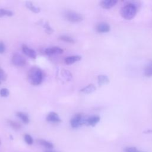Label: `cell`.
<instances>
[{
  "mask_svg": "<svg viewBox=\"0 0 152 152\" xmlns=\"http://www.w3.org/2000/svg\"><path fill=\"white\" fill-rule=\"evenodd\" d=\"M12 15L13 12L11 11L4 8H0V17H2L4 16L11 17Z\"/></svg>",
  "mask_w": 152,
  "mask_h": 152,
  "instance_id": "44dd1931",
  "label": "cell"
},
{
  "mask_svg": "<svg viewBox=\"0 0 152 152\" xmlns=\"http://www.w3.org/2000/svg\"><path fill=\"white\" fill-rule=\"evenodd\" d=\"M144 74L147 77L152 76V61L150 62L145 67Z\"/></svg>",
  "mask_w": 152,
  "mask_h": 152,
  "instance_id": "d6986e66",
  "label": "cell"
},
{
  "mask_svg": "<svg viewBox=\"0 0 152 152\" xmlns=\"http://www.w3.org/2000/svg\"><path fill=\"white\" fill-rule=\"evenodd\" d=\"M96 30L98 33H107L110 30V26L107 23L100 22L97 24Z\"/></svg>",
  "mask_w": 152,
  "mask_h": 152,
  "instance_id": "8992f818",
  "label": "cell"
},
{
  "mask_svg": "<svg viewBox=\"0 0 152 152\" xmlns=\"http://www.w3.org/2000/svg\"><path fill=\"white\" fill-rule=\"evenodd\" d=\"M7 78V75L6 74L5 72L0 68V80L1 81H5Z\"/></svg>",
  "mask_w": 152,
  "mask_h": 152,
  "instance_id": "4316f807",
  "label": "cell"
},
{
  "mask_svg": "<svg viewBox=\"0 0 152 152\" xmlns=\"http://www.w3.org/2000/svg\"><path fill=\"white\" fill-rule=\"evenodd\" d=\"M61 75L67 81H69L72 79V74L70 72V71L67 69H62L61 70Z\"/></svg>",
  "mask_w": 152,
  "mask_h": 152,
  "instance_id": "ac0fdd59",
  "label": "cell"
},
{
  "mask_svg": "<svg viewBox=\"0 0 152 152\" xmlns=\"http://www.w3.org/2000/svg\"><path fill=\"white\" fill-rule=\"evenodd\" d=\"M22 50L23 53L27 56L33 59H35L36 58V53L35 50L29 48L26 45H23L22 46Z\"/></svg>",
  "mask_w": 152,
  "mask_h": 152,
  "instance_id": "30bf717a",
  "label": "cell"
},
{
  "mask_svg": "<svg viewBox=\"0 0 152 152\" xmlns=\"http://www.w3.org/2000/svg\"><path fill=\"white\" fill-rule=\"evenodd\" d=\"M86 119V118H85L81 113H76L71 119V126L73 128H77L83 124H85Z\"/></svg>",
  "mask_w": 152,
  "mask_h": 152,
  "instance_id": "3957f363",
  "label": "cell"
},
{
  "mask_svg": "<svg viewBox=\"0 0 152 152\" xmlns=\"http://www.w3.org/2000/svg\"><path fill=\"white\" fill-rule=\"evenodd\" d=\"M16 115L17 116L18 118H19L22 121L23 123L26 124H27L29 123L30 119L28 118V116L26 113L22 112H18L16 113Z\"/></svg>",
  "mask_w": 152,
  "mask_h": 152,
  "instance_id": "2e32d148",
  "label": "cell"
},
{
  "mask_svg": "<svg viewBox=\"0 0 152 152\" xmlns=\"http://www.w3.org/2000/svg\"><path fill=\"white\" fill-rule=\"evenodd\" d=\"M8 122L9 125L14 129L18 130V129H20V128H21V125L18 123H17V122H15L14 121L8 120Z\"/></svg>",
  "mask_w": 152,
  "mask_h": 152,
  "instance_id": "603a6c76",
  "label": "cell"
},
{
  "mask_svg": "<svg viewBox=\"0 0 152 152\" xmlns=\"http://www.w3.org/2000/svg\"><path fill=\"white\" fill-rule=\"evenodd\" d=\"M98 84L99 86H102L103 85H105L109 82V79L107 77V76L105 75H99L98 76Z\"/></svg>",
  "mask_w": 152,
  "mask_h": 152,
  "instance_id": "e0dca14e",
  "label": "cell"
},
{
  "mask_svg": "<svg viewBox=\"0 0 152 152\" xmlns=\"http://www.w3.org/2000/svg\"><path fill=\"white\" fill-rule=\"evenodd\" d=\"M0 144H1V141H0Z\"/></svg>",
  "mask_w": 152,
  "mask_h": 152,
  "instance_id": "4dcf8cb0",
  "label": "cell"
},
{
  "mask_svg": "<svg viewBox=\"0 0 152 152\" xmlns=\"http://www.w3.org/2000/svg\"><path fill=\"white\" fill-rule=\"evenodd\" d=\"M100 117L97 115L91 116L86 119L85 124L91 126H94L99 121H100Z\"/></svg>",
  "mask_w": 152,
  "mask_h": 152,
  "instance_id": "9c48e42d",
  "label": "cell"
},
{
  "mask_svg": "<svg viewBox=\"0 0 152 152\" xmlns=\"http://www.w3.org/2000/svg\"><path fill=\"white\" fill-rule=\"evenodd\" d=\"M9 94H10L9 90L6 88H3L1 89V90H0V95L1 97H6L8 96Z\"/></svg>",
  "mask_w": 152,
  "mask_h": 152,
  "instance_id": "d4e9b609",
  "label": "cell"
},
{
  "mask_svg": "<svg viewBox=\"0 0 152 152\" xmlns=\"http://www.w3.org/2000/svg\"><path fill=\"white\" fill-rule=\"evenodd\" d=\"M41 23H42L43 27L45 28V31L48 34H52L54 31L53 29L50 26V25L48 21H43Z\"/></svg>",
  "mask_w": 152,
  "mask_h": 152,
  "instance_id": "ffe728a7",
  "label": "cell"
},
{
  "mask_svg": "<svg viewBox=\"0 0 152 152\" xmlns=\"http://www.w3.org/2000/svg\"><path fill=\"white\" fill-rule=\"evenodd\" d=\"M11 62L13 65L17 66H24L26 64V60L24 56L19 53H14L12 57Z\"/></svg>",
  "mask_w": 152,
  "mask_h": 152,
  "instance_id": "5b68a950",
  "label": "cell"
},
{
  "mask_svg": "<svg viewBox=\"0 0 152 152\" xmlns=\"http://www.w3.org/2000/svg\"><path fill=\"white\" fill-rule=\"evenodd\" d=\"M45 152H57V151H53V150H48V151H46Z\"/></svg>",
  "mask_w": 152,
  "mask_h": 152,
  "instance_id": "f1b7e54d",
  "label": "cell"
},
{
  "mask_svg": "<svg viewBox=\"0 0 152 152\" xmlns=\"http://www.w3.org/2000/svg\"><path fill=\"white\" fill-rule=\"evenodd\" d=\"M5 50V46L2 42H0V54L3 53Z\"/></svg>",
  "mask_w": 152,
  "mask_h": 152,
  "instance_id": "83f0119b",
  "label": "cell"
},
{
  "mask_svg": "<svg viewBox=\"0 0 152 152\" xmlns=\"http://www.w3.org/2000/svg\"><path fill=\"white\" fill-rule=\"evenodd\" d=\"M46 121L50 122L58 123L61 122V119L58 114L55 112H50L46 116Z\"/></svg>",
  "mask_w": 152,
  "mask_h": 152,
  "instance_id": "52a82bcc",
  "label": "cell"
},
{
  "mask_svg": "<svg viewBox=\"0 0 152 152\" xmlns=\"http://www.w3.org/2000/svg\"><path fill=\"white\" fill-rule=\"evenodd\" d=\"M0 84H1V80H0Z\"/></svg>",
  "mask_w": 152,
  "mask_h": 152,
  "instance_id": "f546056e",
  "label": "cell"
},
{
  "mask_svg": "<svg viewBox=\"0 0 152 152\" xmlns=\"http://www.w3.org/2000/svg\"><path fill=\"white\" fill-rule=\"evenodd\" d=\"M37 142L42 146H43V147H45L47 149H49V150L53 148V144L50 141H48L43 140V139H39L37 140Z\"/></svg>",
  "mask_w": 152,
  "mask_h": 152,
  "instance_id": "5bb4252c",
  "label": "cell"
},
{
  "mask_svg": "<svg viewBox=\"0 0 152 152\" xmlns=\"http://www.w3.org/2000/svg\"><path fill=\"white\" fill-rule=\"evenodd\" d=\"M59 39L64 42H68V43H74L75 42L74 40L72 37H71L68 36H66V35H62L59 37Z\"/></svg>",
  "mask_w": 152,
  "mask_h": 152,
  "instance_id": "7402d4cb",
  "label": "cell"
},
{
  "mask_svg": "<svg viewBox=\"0 0 152 152\" xmlns=\"http://www.w3.org/2000/svg\"><path fill=\"white\" fill-rule=\"evenodd\" d=\"M64 16L68 21L73 23L80 22L83 20V17L80 14L71 10L65 11Z\"/></svg>",
  "mask_w": 152,
  "mask_h": 152,
  "instance_id": "277c9868",
  "label": "cell"
},
{
  "mask_svg": "<svg viewBox=\"0 0 152 152\" xmlns=\"http://www.w3.org/2000/svg\"><path fill=\"white\" fill-rule=\"evenodd\" d=\"M24 141L25 142L28 144V145H31L33 144V139L32 138V137L28 134H26L24 135Z\"/></svg>",
  "mask_w": 152,
  "mask_h": 152,
  "instance_id": "cb8c5ba5",
  "label": "cell"
},
{
  "mask_svg": "<svg viewBox=\"0 0 152 152\" xmlns=\"http://www.w3.org/2000/svg\"><path fill=\"white\" fill-rule=\"evenodd\" d=\"M117 2L118 1L116 0H104L101 1L100 5L103 8L110 9L114 7L116 4Z\"/></svg>",
  "mask_w": 152,
  "mask_h": 152,
  "instance_id": "8fae6325",
  "label": "cell"
},
{
  "mask_svg": "<svg viewBox=\"0 0 152 152\" xmlns=\"http://www.w3.org/2000/svg\"><path fill=\"white\" fill-rule=\"evenodd\" d=\"M81 59V56L80 55H72V56H69L66 57L64 61L66 65H71L76 62L80 61Z\"/></svg>",
  "mask_w": 152,
  "mask_h": 152,
  "instance_id": "7c38bea8",
  "label": "cell"
},
{
  "mask_svg": "<svg viewBox=\"0 0 152 152\" xmlns=\"http://www.w3.org/2000/svg\"><path fill=\"white\" fill-rule=\"evenodd\" d=\"M96 87L94 84H90L87 86L84 87V88H81L80 90V91L84 94H90L94 92L96 90Z\"/></svg>",
  "mask_w": 152,
  "mask_h": 152,
  "instance_id": "4fadbf2b",
  "label": "cell"
},
{
  "mask_svg": "<svg viewBox=\"0 0 152 152\" xmlns=\"http://www.w3.org/2000/svg\"><path fill=\"white\" fill-rule=\"evenodd\" d=\"M25 5L29 10L31 11L34 13H39L40 11V8L39 7H37L34 5L32 2L27 1L25 4Z\"/></svg>",
  "mask_w": 152,
  "mask_h": 152,
  "instance_id": "9a60e30c",
  "label": "cell"
},
{
  "mask_svg": "<svg viewBox=\"0 0 152 152\" xmlns=\"http://www.w3.org/2000/svg\"><path fill=\"white\" fill-rule=\"evenodd\" d=\"M63 49L58 46H53L48 48L45 49V52L48 55H56V54H61L63 53Z\"/></svg>",
  "mask_w": 152,
  "mask_h": 152,
  "instance_id": "ba28073f",
  "label": "cell"
},
{
  "mask_svg": "<svg viewBox=\"0 0 152 152\" xmlns=\"http://www.w3.org/2000/svg\"><path fill=\"white\" fill-rule=\"evenodd\" d=\"M125 152H145V151H142L139 150L138 149H137V148H135L134 147H126L125 149Z\"/></svg>",
  "mask_w": 152,
  "mask_h": 152,
  "instance_id": "484cf974",
  "label": "cell"
},
{
  "mask_svg": "<svg viewBox=\"0 0 152 152\" xmlns=\"http://www.w3.org/2000/svg\"><path fill=\"white\" fill-rule=\"evenodd\" d=\"M43 73L42 69L37 66L31 67L28 71L27 79L28 82L33 86H38L42 82Z\"/></svg>",
  "mask_w": 152,
  "mask_h": 152,
  "instance_id": "6da1fadb",
  "label": "cell"
},
{
  "mask_svg": "<svg viewBox=\"0 0 152 152\" xmlns=\"http://www.w3.org/2000/svg\"><path fill=\"white\" fill-rule=\"evenodd\" d=\"M137 8L135 5L132 3H128L124 5L121 11L122 17L125 20H131L136 15Z\"/></svg>",
  "mask_w": 152,
  "mask_h": 152,
  "instance_id": "7a4b0ae2",
  "label": "cell"
}]
</instances>
